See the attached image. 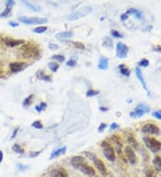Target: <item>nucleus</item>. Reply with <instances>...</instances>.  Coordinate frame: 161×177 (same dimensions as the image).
I'll list each match as a JSON object with an SVG mask.
<instances>
[{"label": "nucleus", "instance_id": "obj_26", "mask_svg": "<svg viewBox=\"0 0 161 177\" xmlns=\"http://www.w3.org/2000/svg\"><path fill=\"white\" fill-rule=\"evenodd\" d=\"M37 76H38V78H39V79L47 80V81H51V77H50V76H48V75H46V74H44L42 72H37Z\"/></svg>", "mask_w": 161, "mask_h": 177}, {"label": "nucleus", "instance_id": "obj_34", "mask_svg": "<svg viewBox=\"0 0 161 177\" xmlns=\"http://www.w3.org/2000/svg\"><path fill=\"white\" fill-rule=\"evenodd\" d=\"M110 34H111L112 37H115V38H123V35L120 32H118L117 31H116V30H112L110 31Z\"/></svg>", "mask_w": 161, "mask_h": 177}, {"label": "nucleus", "instance_id": "obj_17", "mask_svg": "<svg viewBox=\"0 0 161 177\" xmlns=\"http://www.w3.org/2000/svg\"><path fill=\"white\" fill-rule=\"evenodd\" d=\"M74 35L72 31H61L59 33H57L56 35V38L59 40H64V39H72Z\"/></svg>", "mask_w": 161, "mask_h": 177}, {"label": "nucleus", "instance_id": "obj_45", "mask_svg": "<svg viewBox=\"0 0 161 177\" xmlns=\"http://www.w3.org/2000/svg\"><path fill=\"white\" fill-rule=\"evenodd\" d=\"M39 106H40V108H41L42 110H44L45 108L47 107V104H46V103H44V102H41V103H40Z\"/></svg>", "mask_w": 161, "mask_h": 177}, {"label": "nucleus", "instance_id": "obj_25", "mask_svg": "<svg viewBox=\"0 0 161 177\" xmlns=\"http://www.w3.org/2000/svg\"><path fill=\"white\" fill-rule=\"evenodd\" d=\"M127 142H128L129 144H131V146L134 147L135 149H138L139 144H138V142H136V140L134 139V137H133V136H128V137H127ZM131 146H130V147H131Z\"/></svg>", "mask_w": 161, "mask_h": 177}, {"label": "nucleus", "instance_id": "obj_31", "mask_svg": "<svg viewBox=\"0 0 161 177\" xmlns=\"http://www.w3.org/2000/svg\"><path fill=\"white\" fill-rule=\"evenodd\" d=\"M51 59L56 60V61H58V62L63 63L64 61V56H62V55H53V56H51Z\"/></svg>", "mask_w": 161, "mask_h": 177}, {"label": "nucleus", "instance_id": "obj_29", "mask_svg": "<svg viewBox=\"0 0 161 177\" xmlns=\"http://www.w3.org/2000/svg\"><path fill=\"white\" fill-rule=\"evenodd\" d=\"M47 26H39L36 27L35 29L33 30V32L35 33H38V34H41V33H44L47 31Z\"/></svg>", "mask_w": 161, "mask_h": 177}, {"label": "nucleus", "instance_id": "obj_19", "mask_svg": "<svg viewBox=\"0 0 161 177\" xmlns=\"http://www.w3.org/2000/svg\"><path fill=\"white\" fill-rule=\"evenodd\" d=\"M65 152H66V147H63V148H60V149H57V150H54L51 153L50 159H53V158H56L61 156V155H64V154H65Z\"/></svg>", "mask_w": 161, "mask_h": 177}, {"label": "nucleus", "instance_id": "obj_21", "mask_svg": "<svg viewBox=\"0 0 161 177\" xmlns=\"http://www.w3.org/2000/svg\"><path fill=\"white\" fill-rule=\"evenodd\" d=\"M153 165H154V167L156 168L157 171H161V157L160 156H157L154 158L153 159Z\"/></svg>", "mask_w": 161, "mask_h": 177}, {"label": "nucleus", "instance_id": "obj_9", "mask_svg": "<svg viewBox=\"0 0 161 177\" xmlns=\"http://www.w3.org/2000/svg\"><path fill=\"white\" fill-rule=\"evenodd\" d=\"M1 41L3 42V44L9 47H14L20 45H23L25 43V41L23 39H13V38H9V37H5L1 39Z\"/></svg>", "mask_w": 161, "mask_h": 177}, {"label": "nucleus", "instance_id": "obj_50", "mask_svg": "<svg viewBox=\"0 0 161 177\" xmlns=\"http://www.w3.org/2000/svg\"><path fill=\"white\" fill-rule=\"evenodd\" d=\"M99 109H100V111H102V112H105V111H107V110H108V108H107V107H103V106H101Z\"/></svg>", "mask_w": 161, "mask_h": 177}, {"label": "nucleus", "instance_id": "obj_51", "mask_svg": "<svg viewBox=\"0 0 161 177\" xmlns=\"http://www.w3.org/2000/svg\"><path fill=\"white\" fill-rule=\"evenodd\" d=\"M154 50H155V51H157V52H159V53H161V47H156Z\"/></svg>", "mask_w": 161, "mask_h": 177}, {"label": "nucleus", "instance_id": "obj_24", "mask_svg": "<svg viewBox=\"0 0 161 177\" xmlns=\"http://www.w3.org/2000/svg\"><path fill=\"white\" fill-rule=\"evenodd\" d=\"M12 8L13 7H11V6H6V9L1 13V14H0V16L1 17H8L10 16V14H11V12H12Z\"/></svg>", "mask_w": 161, "mask_h": 177}, {"label": "nucleus", "instance_id": "obj_33", "mask_svg": "<svg viewBox=\"0 0 161 177\" xmlns=\"http://www.w3.org/2000/svg\"><path fill=\"white\" fill-rule=\"evenodd\" d=\"M139 65L140 66H142V67H148L150 65V61L148 59H142L140 62H139Z\"/></svg>", "mask_w": 161, "mask_h": 177}, {"label": "nucleus", "instance_id": "obj_2", "mask_svg": "<svg viewBox=\"0 0 161 177\" xmlns=\"http://www.w3.org/2000/svg\"><path fill=\"white\" fill-rule=\"evenodd\" d=\"M19 51L23 57L29 58V59L37 58L40 55V49L38 47V45H36V43H31V42H28V43H24L23 45H22Z\"/></svg>", "mask_w": 161, "mask_h": 177}, {"label": "nucleus", "instance_id": "obj_4", "mask_svg": "<svg viewBox=\"0 0 161 177\" xmlns=\"http://www.w3.org/2000/svg\"><path fill=\"white\" fill-rule=\"evenodd\" d=\"M85 155H86L87 157H89V159L92 160V162H93L94 166L96 167V168L98 169V171H99L102 175H107V167H106V165L104 164V162H103L102 160L96 157L95 154L90 153V152H86Z\"/></svg>", "mask_w": 161, "mask_h": 177}, {"label": "nucleus", "instance_id": "obj_32", "mask_svg": "<svg viewBox=\"0 0 161 177\" xmlns=\"http://www.w3.org/2000/svg\"><path fill=\"white\" fill-rule=\"evenodd\" d=\"M31 126L36 128V129H42V128H43V124H41L40 121H34V122L31 124Z\"/></svg>", "mask_w": 161, "mask_h": 177}, {"label": "nucleus", "instance_id": "obj_16", "mask_svg": "<svg viewBox=\"0 0 161 177\" xmlns=\"http://www.w3.org/2000/svg\"><path fill=\"white\" fill-rule=\"evenodd\" d=\"M135 74H136V76H137L138 80H140V82L142 83L143 88L147 91L148 95H151V94H150L149 89H148V88H147V84H146V81H145V80H144V77H143L142 72L141 69H140L139 67H136V68H135Z\"/></svg>", "mask_w": 161, "mask_h": 177}, {"label": "nucleus", "instance_id": "obj_35", "mask_svg": "<svg viewBox=\"0 0 161 177\" xmlns=\"http://www.w3.org/2000/svg\"><path fill=\"white\" fill-rule=\"evenodd\" d=\"M152 116L156 117L157 119L161 120V110H156L152 112Z\"/></svg>", "mask_w": 161, "mask_h": 177}, {"label": "nucleus", "instance_id": "obj_36", "mask_svg": "<svg viewBox=\"0 0 161 177\" xmlns=\"http://www.w3.org/2000/svg\"><path fill=\"white\" fill-rule=\"evenodd\" d=\"M104 40H105V44L104 45H106V47H112L113 42H112V39H111L110 38L106 37V38L104 39Z\"/></svg>", "mask_w": 161, "mask_h": 177}, {"label": "nucleus", "instance_id": "obj_1", "mask_svg": "<svg viewBox=\"0 0 161 177\" xmlns=\"http://www.w3.org/2000/svg\"><path fill=\"white\" fill-rule=\"evenodd\" d=\"M71 165L72 167L80 171L82 174L88 176H95L96 171L89 164L87 163L85 158L81 156H75L71 159Z\"/></svg>", "mask_w": 161, "mask_h": 177}, {"label": "nucleus", "instance_id": "obj_43", "mask_svg": "<svg viewBox=\"0 0 161 177\" xmlns=\"http://www.w3.org/2000/svg\"><path fill=\"white\" fill-rule=\"evenodd\" d=\"M40 152H41V151H38V152H31V153L30 154V158H36V157H38V156L40 154Z\"/></svg>", "mask_w": 161, "mask_h": 177}, {"label": "nucleus", "instance_id": "obj_37", "mask_svg": "<svg viewBox=\"0 0 161 177\" xmlns=\"http://www.w3.org/2000/svg\"><path fill=\"white\" fill-rule=\"evenodd\" d=\"M72 45L75 47H77V48H79V49H84L85 48V47H84V44H82L81 42H78V41H75V42H72Z\"/></svg>", "mask_w": 161, "mask_h": 177}, {"label": "nucleus", "instance_id": "obj_5", "mask_svg": "<svg viewBox=\"0 0 161 177\" xmlns=\"http://www.w3.org/2000/svg\"><path fill=\"white\" fill-rule=\"evenodd\" d=\"M143 142L145 143L146 147L150 150L156 153L159 152L161 150V142H159L157 139L152 138V137H144L143 138Z\"/></svg>", "mask_w": 161, "mask_h": 177}, {"label": "nucleus", "instance_id": "obj_12", "mask_svg": "<svg viewBox=\"0 0 161 177\" xmlns=\"http://www.w3.org/2000/svg\"><path fill=\"white\" fill-rule=\"evenodd\" d=\"M125 154L126 155V158H127L128 161H129L132 165L136 164V162H137V157H136L135 152H134V150H133L132 147L126 146L125 148Z\"/></svg>", "mask_w": 161, "mask_h": 177}, {"label": "nucleus", "instance_id": "obj_6", "mask_svg": "<svg viewBox=\"0 0 161 177\" xmlns=\"http://www.w3.org/2000/svg\"><path fill=\"white\" fill-rule=\"evenodd\" d=\"M150 111H151V108L149 107V106H147L144 103H140L137 105L134 111L130 113V116L132 118H140L145 114H148Z\"/></svg>", "mask_w": 161, "mask_h": 177}, {"label": "nucleus", "instance_id": "obj_13", "mask_svg": "<svg viewBox=\"0 0 161 177\" xmlns=\"http://www.w3.org/2000/svg\"><path fill=\"white\" fill-rule=\"evenodd\" d=\"M130 14H134V15L136 16V18H138V19H142V11L135 8H130L128 11H126L125 14H123L121 15V20L122 21H125L128 18Z\"/></svg>", "mask_w": 161, "mask_h": 177}, {"label": "nucleus", "instance_id": "obj_11", "mask_svg": "<svg viewBox=\"0 0 161 177\" xmlns=\"http://www.w3.org/2000/svg\"><path fill=\"white\" fill-rule=\"evenodd\" d=\"M129 47L123 42H118L116 44V56L120 59L125 58L128 55Z\"/></svg>", "mask_w": 161, "mask_h": 177}, {"label": "nucleus", "instance_id": "obj_18", "mask_svg": "<svg viewBox=\"0 0 161 177\" xmlns=\"http://www.w3.org/2000/svg\"><path fill=\"white\" fill-rule=\"evenodd\" d=\"M98 68L99 70H107L108 68V59L107 57H100L99 61H98Z\"/></svg>", "mask_w": 161, "mask_h": 177}, {"label": "nucleus", "instance_id": "obj_40", "mask_svg": "<svg viewBox=\"0 0 161 177\" xmlns=\"http://www.w3.org/2000/svg\"><path fill=\"white\" fill-rule=\"evenodd\" d=\"M14 5H15V2H14V1H12V0H7V1L6 2V6H11V7H13Z\"/></svg>", "mask_w": 161, "mask_h": 177}, {"label": "nucleus", "instance_id": "obj_48", "mask_svg": "<svg viewBox=\"0 0 161 177\" xmlns=\"http://www.w3.org/2000/svg\"><path fill=\"white\" fill-rule=\"evenodd\" d=\"M18 128H16L15 130H14V133H13V135H12V139H14L15 138V136H16V134H17V133H18Z\"/></svg>", "mask_w": 161, "mask_h": 177}, {"label": "nucleus", "instance_id": "obj_39", "mask_svg": "<svg viewBox=\"0 0 161 177\" xmlns=\"http://www.w3.org/2000/svg\"><path fill=\"white\" fill-rule=\"evenodd\" d=\"M107 124H105V123H101L100 125L98 126V132L99 133H101V132H103L106 128H107Z\"/></svg>", "mask_w": 161, "mask_h": 177}, {"label": "nucleus", "instance_id": "obj_8", "mask_svg": "<svg viewBox=\"0 0 161 177\" xmlns=\"http://www.w3.org/2000/svg\"><path fill=\"white\" fill-rule=\"evenodd\" d=\"M92 7L90 6H85V7H82V8L79 9L77 12L72 14L71 15L68 16V19L71 20V21H75V20H79L80 18L84 17L86 15H88L89 14H90L92 12Z\"/></svg>", "mask_w": 161, "mask_h": 177}, {"label": "nucleus", "instance_id": "obj_20", "mask_svg": "<svg viewBox=\"0 0 161 177\" xmlns=\"http://www.w3.org/2000/svg\"><path fill=\"white\" fill-rule=\"evenodd\" d=\"M23 3L28 8H30L31 11H34V12H39L41 8L39 6H37V5H34L31 2H28V1H23Z\"/></svg>", "mask_w": 161, "mask_h": 177}, {"label": "nucleus", "instance_id": "obj_23", "mask_svg": "<svg viewBox=\"0 0 161 177\" xmlns=\"http://www.w3.org/2000/svg\"><path fill=\"white\" fill-rule=\"evenodd\" d=\"M118 68H119V71L120 72L123 74V75H125L126 77H129L130 76V74H131V72L130 70L125 66V64H120L119 66H118Z\"/></svg>", "mask_w": 161, "mask_h": 177}, {"label": "nucleus", "instance_id": "obj_28", "mask_svg": "<svg viewBox=\"0 0 161 177\" xmlns=\"http://www.w3.org/2000/svg\"><path fill=\"white\" fill-rule=\"evenodd\" d=\"M13 150L14 151L15 153H17V154H23L24 153V150H23V149L17 144V143H15V144H14V146H13Z\"/></svg>", "mask_w": 161, "mask_h": 177}, {"label": "nucleus", "instance_id": "obj_7", "mask_svg": "<svg viewBox=\"0 0 161 177\" xmlns=\"http://www.w3.org/2000/svg\"><path fill=\"white\" fill-rule=\"evenodd\" d=\"M18 21L20 23H23L24 24H43L47 23V19L44 17H26V16H21L18 18Z\"/></svg>", "mask_w": 161, "mask_h": 177}, {"label": "nucleus", "instance_id": "obj_30", "mask_svg": "<svg viewBox=\"0 0 161 177\" xmlns=\"http://www.w3.org/2000/svg\"><path fill=\"white\" fill-rule=\"evenodd\" d=\"M98 94H99V91L95 90V89H93V88H91V89H89V90L87 91L86 96L88 97H94V96H97Z\"/></svg>", "mask_w": 161, "mask_h": 177}, {"label": "nucleus", "instance_id": "obj_15", "mask_svg": "<svg viewBox=\"0 0 161 177\" xmlns=\"http://www.w3.org/2000/svg\"><path fill=\"white\" fill-rule=\"evenodd\" d=\"M50 177H68L66 170L62 167H56L52 169L49 173Z\"/></svg>", "mask_w": 161, "mask_h": 177}, {"label": "nucleus", "instance_id": "obj_41", "mask_svg": "<svg viewBox=\"0 0 161 177\" xmlns=\"http://www.w3.org/2000/svg\"><path fill=\"white\" fill-rule=\"evenodd\" d=\"M119 128V124H117L116 123H113V124L110 125V130L113 131V130H116Z\"/></svg>", "mask_w": 161, "mask_h": 177}, {"label": "nucleus", "instance_id": "obj_14", "mask_svg": "<svg viewBox=\"0 0 161 177\" xmlns=\"http://www.w3.org/2000/svg\"><path fill=\"white\" fill-rule=\"evenodd\" d=\"M26 66L27 64L24 62H13L10 63L9 64L10 70L12 72H18L20 71H23Z\"/></svg>", "mask_w": 161, "mask_h": 177}, {"label": "nucleus", "instance_id": "obj_46", "mask_svg": "<svg viewBox=\"0 0 161 177\" xmlns=\"http://www.w3.org/2000/svg\"><path fill=\"white\" fill-rule=\"evenodd\" d=\"M3 159H4V154H3V151L0 150V164L3 162Z\"/></svg>", "mask_w": 161, "mask_h": 177}, {"label": "nucleus", "instance_id": "obj_47", "mask_svg": "<svg viewBox=\"0 0 161 177\" xmlns=\"http://www.w3.org/2000/svg\"><path fill=\"white\" fill-rule=\"evenodd\" d=\"M18 168L20 169V170H24V169L28 168V167H23V165H18Z\"/></svg>", "mask_w": 161, "mask_h": 177}, {"label": "nucleus", "instance_id": "obj_10", "mask_svg": "<svg viewBox=\"0 0 161 177\" xmlns=\"http://www.w3.org/2000/svg\"><path fill=\"white\" fill-rule=\"evenodd\" d=\"M142 132L143 133H147V134H156V135H159V134H160V129H159V126H157L156 124H146L142 126Z\"/></svg>", "mask_w": 161, "mask_h": 177}, {"label": "nucleus", "instance_id": "obj_3", "mask_svg": "<svg viewBox=\"0 0 161 177\" xmlns=\"http://www.w3.org/2000/svg\"><path fill=\"white\" fill-rule=\"evenodd\" d=\"M101 147L103 149V154H104L105 158L108 161H110V162H114L116 160V156L115 150L111 146V144L109 142L104 141V142H102V143H101Z\"/></svg>", "mask_w": 161, "mask_h": 177}, {"label": "nucleus", "instance_id": "obj_42", "mask_svg": "<svg viewBox=\"0 0 161 177\" xmlns=\"http://www.w3.org/2000/svg\"><path fill=\"white\" fill-rule=\"evenodd\" d=\"M48 48H50L52 50H56V49L58 48V46L56 44H53V43H50V44H48Z\"/></svg>", "mask_w": 161, "mask_h": 177}, {"label": "nucleus", "instance_id": "obj_38", "mask_svg": "<svg viewBox=\"0 0 161 177\" xmlns=\"http://www.w3.org/2000/svg\"><path fill=\"white\" fill-rule=\"evenodd\" d=\"M66 65L67 66H71V67H73L76 65V60L74 58H70V60H68L66 62Z\"/></svg>", "mask_w": 161, "mask_h": 177}, {"label": "nucleus", "instance_id": "obj_27", "mask_svg": "<svg viewBox=\"0 0 161 177\" xmlns=\"http://www.w3.org/2000/svg\"><path fill=\"white\" fill-rule=\"evenodd\" d=\"M48 67L53 72H56L59 69V64L56 62H50L48 63Z\"/></svg>", "mask_w": 161, "mask_h": 177}, {"label": "nucleus", "instance_id": "obj_22", "mask_svg": "<svg viewBox=\"0 0 161 177\" xmlns=\"http://www.w3.org/2000/svg\"><path fill=\"white\" fill-rule=\"evenodd\" d=\"M33 98H34V94H31L29 95L26 98H24L23 102V106L24 107H28L32 104V101H33Z\"/></svg>", "mask_w": 161, "mask_h": 177}, {"label": "nucleus", "instance_id": "obj_44", "mask_svg": "<svg viewBox=\"0 0 161 177\" xmlns=\"http://www.w3.org/2000/svg\"><path fill=\"white\" fill-rule=\"evenodd\" d=\"M9 25L11 27H18L19 26V23H15V22H9Z\"/></svg>", "mask_w": 161, "mask_h": 177}, {"label": "nucleus", "instance_id": "obj_49", "mask_svg": "<svg viewBox=\"0 0 161 177\" xmlns=\"http://www.w3.org/2000/svg\"><path fill=\"white\" fill-rule=\"evenodd\" d=\"M35 110L37 111V112H39V113H40V112L42 111V109L40 108V106H35Z\"/></svg>", "mask_w": 161, "mask_h": 177}]
</instances>
